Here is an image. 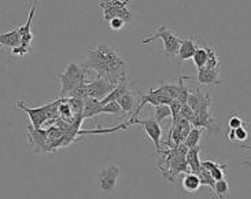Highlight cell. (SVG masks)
Wrapping results in <instances>:
<instances>
[{
  "mask_svg": "<svg viewBox=\"0 0 251 199\" xmlns=\"http://www.w3.org/2000/svg\"><path fill=\"white\" fill-rule=\"evenodd\" d=\"M84 68L95 72L98 77H102L114 85L126 80V61L118 54L117 48L109 44L89 48Z\"/></svg>",
  "mask_w": 251,
  "mask_h": 199,
  "instance_id": "obj_1",
  "label": "cell"
},
{
  "mask_svg": "<svg viewBox=\"0 0 251 199\" xmlns=\"http://www.w3.org/2000/svg\"><path fill=\"white\" fill-rule=\"evenodd\" d=\"M59 103H61V100L58 98L54 102H50L47 104H43L40 107H33V109L25 106L22 102H17L15 106L24 110L25 113H27V116L30 118V124H32L33 128L41 129L43 124L46 123V121L54 123V121L58 120V117L61 116L59 114Z\"/></svg>",
  "mask_w": 251,
  "mask_h": 199,
  "instance_id": "obj_2",
  "label": "cell"
},
{
  "mask_svg": "<svg viewBox=\"0 0 251 199\" xmlns=\"http://www.w3.org/2000/svg\"><path fill=\"white\" fill-rule=\"evenodd\" d=\"M58 80L61 82V92L59 98L65 99L68 98L75 89H77L85 80V75L75 62H70L68 68L65 69V72L58 75Z\"/></svg>",
  "mask_w": 251,
  "mask_h": 199,
  "instance_id": "obj_3",
  "label": "cell"
},
{
  "mask_svg": "<svg viewBox=\"0 0 251 199\" xmlns=\"http://www.w3.org/2000/svg\"><path fill=\"white\" fill-rule=\"evenodd\" d=\"M158 39H161L163 43V52L168 58H172V56H177V52L180 50V46H181V37L177 36L173 32H170L168 27L165 25H159V27L156 29L155 32L152 34H150L149 37H144L142 40L143 44H147V43H151V41H155Z\"/></svg>",
  "mask_w": 251,
  "mask_h": 199,
  "instance_id": "obj_4",
  "label": "cell"
},
{
  "mask_svg": "<svg viewBox=\"0 0 251 199\" xmlns=\"http://www.w3.org/2000/svg\"><path fill=\"white\" fill-rule=\"evenodd\" d=\"M128 0H103L99 1V7L103 8V20L110 22L114 18H121L126 22V25L132 21V13L129 11Z\"/></svg>",
  "mask_w": 251,
  "mask_h": 199,
  "instance_id": "obj_5",
  "label": "cell"
},
{
  "mask_svg": "<svg viewBox=\"0 0 251 199\" xmlns=\"http://www.w3.org/2000/svg\"><path fill=\"white\" fill-rule=\"evenodd\" d=\"M121 174V169L117 165H106L98 173L96 177V183L98 187L102 192H111L116 190L117 183H118V177Z\"/></svg>",
  "mask_w": 251,
  "mask_h": 199,
  "instance_id": "obj_6",
  "label": "cell"
},
{
  "mask_svg": "<svg viewBox=\"0 0 251 199\" xmlns=\"http://www.w3.org/2000/svg\"><path fill=\"white\" fill-rule=\"evenodd\" d=\"M117 85L111 84L102 77H96L94 80H87V89H88V96L94 98L98 100H103L116 89Z\"/></svg>",
  "mask_w": 251,
  "mask_h": 199,
  "instance_id": "obj_7",
  "label": "cell"
},
{
  "mask_svg": "<svg viewBox=\"0 0 251 199\" xmlns=\"http://www.w3.org/2000/svg\"><path fill=\"white\" fill-rule=\"evenodd\" d=\"M136 125L143 126V129L146 130L147 136L152 140V143L155 146L156 154H162L161 151V139H162V128L161 124H158L155 121V118H146V120H135Z\"/></svg>",
  "mask_w": 251,
  "mask_h": 199,
  "instance_id": "obj_8",
  "label": "cell"
},
{
  "mask_svg": "<svg viewBox=\"0 0 251 199\" xmlns=\"http://www.w3.org/2000/svg\"><path fill=\"white\" fill-rule=\"evenodd\" d=\"M181 46L177 52V61L178 63H183L185 61H190L194 58V55L199 48L198 44L197 36H187V34H181Z\"/></svg>",
  "mask_w": 251,
  "mask_h": 199,
  "instance_id": "obj_9",
  "label": "cell"
},
{
  "mask_svg": "<svg viewBox=\"0 0 251 199\" xmlns=\"http://www.w3.org/2000/svg\"><path fill=\"white\" fill-rule=\"evenodd\" d=\"M27 129V142L30 146H33L34 151L40 152V151H47L48 143V130L36 129L32 126V124H29L26 126Z\"/></svg>",
  "mask_w": 251,
  "mask_h": 199,
  "instance_id": "obj_10",
  "label": "cell"
},
{
  "mask_svg": "<svg viewBox=\"0 0 251 199\" xmlns=\"http://www.w3.org/2000/svg\"><path fill=\"white\" fill-rule=\"evenodd\" d=\"M188 106L195 113L201 111V110H210L211 96L201 89H191L190 96H188Z\"/></svg>",
  "mask_w": 251,
  "mask_h": 199,
  "instance_id": "obj_11",
  "label": "cell"
},
{
  "mask_svg": "<svg viewBox=\"0 0 251 199\" xmlns=\"http://www.w3.org/2000/svg\"><path fill=\"white\" fill-rule=\"evenodd\" d=\"M198 82L202 85H221V80H220V72L218 69L213 68H204L198 70Z\"/></svg>",
  "mask_w": 251,
  "mask_h": 199,
  "instance_id": "obj_12",
  "label": "cell"
},
{
  "mask_svg": "<svg viewBox=\"0 0 251 199\" xmlns=\"http://www.w3.org/2000/svg\"><path fill=\"white\" fill-rule=\"evenodd\" d=\"M217 123V120L211 116L210 110H201L197 111L194 118L191 120V124L194 128H206V129H211L213 125Z\"/></svg>",
  "mask_w": 251,
  "mask_h": 199,
  "instance_id": "obj_13",
  "label": "cell"
},
{
  "mask_svg": "<svg viewBox=\"0 0 251 199\" xmlns=\"http://www.w3.org/2000/svg\"><path fill=\"white\" fill-rule=\"evenodd\" d=\"M37 3L39 1H33V4L30 7V11H29V15H27L26 24H24V25L20 26L21 36H22V46L24 47H30V43L33 40V34L30 32V26H32L33 15L36 13V8H37Z\"/></svg>",
  "mask_w": 251,
  "mask_h": 199,
  "instance_id": "obj_14",
  "label": "cell"
},
{
  "mask_svg": "<svg viewBox=\"0 0 251 199\" xmlns=\"http://www.w3.org/2000/svg\"><path fill=\"white\" fill-rule=\"evenodd\" d=\"M0 44L4 46V47L13 48V50L22 46V36H21L20 26H15L10 32L1 33V36H0Z\"/></svg>",
  "mask_w": 251,
  "mask_h": 199,
  "instance_id": "obj_15",
  "label": "cell"
},
{
  "mask_svg": "<svg viewBox=\"0 0 251 199\" xmlns=\"http://www.w3.org/2000/svg\"><path fill=\"white\" fill-rule=\"evenodd\" d=\"M201 150H202V147L198 146L195 149L188 150V154H187V164H188V168H190L191 173H195V174H199L201 171L203 169V168H202V162H201V159H199Z\"/></svg>",
  "mask_w": 251,
  "mask_h": 199,
  "instance_id": "obj_16",
  "label": "cell"
},
{
  "mask_svg": "<svg viewBox=\"0 0 251 199\" xmlns=\"http://www.w3.org/2000/svg\"><path fill=\"white\" fill-rule=\"evenodd\" d=\"M102 109L103 104L100 100L94 99V98H87L84 100V114H82V117H84V120L92 118L96 114H102Z\"/></svg>",
  "mask_w": 251,
  "mask_h": 199,
  "instance_id": "obj_17",
  "label": "cell"
},
{
  "mask_svg": "<svg viewBox=\"0 0 251 199\" xmlns=\"http://www.w3.org/2000/svg\"><path fill=\"white\" fill-rule=\"evenodd\" d=\"M118 103H120V106H121V109H123L124 113H128L130 117H132V114H133L136 110H137V107H139L137 100H136L135 95L132 94V91L126 92V94L118 100Z\"/></svg>",
  "mask_w": 251,
  "mask_h": 199,
  "instance_id": "obj_18",
  "label": "cell"
},
{
  "mask_svg": "<svg viewBox=\"0 0 251 199\" xmlns=\"http://www.w3.org/2000/svg\"><path fill=\"white\" fill-rule=\"evenodd\" d=\"M181 184H183V188L187 192H197L202 187L201 177L195 173H185Z\"/></svg>",
  "mask_w": 251,
  "mask_h": 199,
  "instance_id": "obj_19",
  "label": "cell"
},
{
  "mask_svg": "<svg viewBox=\"0 0 251 199\" xmlns=\"http://www.w3.org/2000/svg\"><path fill=\"white\" fill-rule=\"evenodd\" d=\"M198 44H199V43H198ZM207 61H209V54H207V50L204 47L203 43V46H199V48L197 50V52H195L194 58H192V62H194L195 68L199 70V69L204 68V66L207 65Z\"/></svg>",
  "mask_w": 251,
  "mask_h": 199,
  "instance_id": "obj_20",
  "label": "cell"
},
{
  "mask_svg": "<svg viewBox=\"0 0 251 199\" xmlns=\"http://www.w3.org/2000/svg\"><path fill=\"white\" fill-rule=\"evenodd\" d=\"M190 77L187 75H180L178 77V91H177V100L181 104H187L188 103V96H190V88L185 87L184 80H188Z\"/></svg>",
  "mask_w": 251,
  "mask_h": 199,
  "instance_id": "obj_21",
  "label": "cell"
},
{
  "mask_svg": "<svg viewBox=\"0 0 251 199\" xmlns=\"http://www.w3.org/2000/svg\"><path fill=\"white\" fill-rule=\"evenodd\" d=\"M201 139H202V129L201 128H194L190 132V135L187 137V140L184 142V144H185V147L188 150H191V149H195V147L199 146Z\"/></svg>",
  "mask_w": 251,
  "mask_h": 199,
  "instance_id": "obj_22",
  "label": "cell"
},
{
  "mask_svg": "<svg viewBox=\"0 0 251 199\" xmlns=\"http://www.w3.org/2000/svg\"><path fill=\"white\" fill-rule=\"evenodd\" d=\"M69 103L70 109L75 116H82L84 114V100L82 99H75V98H65Z\"/></svg>",
  "mask_w": 251,
  "mask_h": 199,
  "instance_id": "obj_23",
  "label": "cell"
},
{
  "mask_svg": "<svg viewBox=\"0 0 251 199\" xmlns=\"http://www.w3.org/2000/svg\"><path fill=\"white\" fill-rule=\"evenodd\" d=\"M154 116H155V121L158 124H161L165 120V118H168V117H172V110L168 104H162V106H156L155 107V113H154Z\"/></svg>",
  "mask_w": 251,
  "mask_h": 199,
  "instance_id": "obj_24",
  "label": "cell"
},
{
  "mask_svg": "<svg viewBox=\"0 0 251 199\" xmlns=\"http://www.w3.org/2000/svg\"><path fill=\"white\" fill-rule=\"evenodd\" d=\"M118 113H124L118 102H110L103 106L102 114H118Z\"/></svg>",
  "mask_w": 251,
  "mask_h": 199,
  "instance_id": "obj_25",
  "label": "cell"
},
{
  "mask_svg": "<svg viewBox=\"0 0 251 199\" xmlns=\"http://www.w3.org/2000/svg\"><path fill=\"white\" fill-rule=\"evenodd\" d=\"M181 103L178 102V100H173V102L170 103L169 107L172 110V123H176L177 120L180 118V111H181Z\"/></svg>",
  "mask_w": 251,
  "mask_h": 199,
  "instance_id": "obj_26",
  "label": "cell"
},
{
  "mask_svg": "<svg viewBox=\"0 0 251 199\" xmlns=\"http://www.w3.org/2000/svg\"><path fill=\"white\" fill-rule=\"evenodd\" d=\"M194 116H195V111L188 106V103L181 106V111H180V117H181V118H184V120H188V121L191 123V120L194 118Z\"/></svg>",
  "mask_w": 251,
  "mask_h": 199,
  "instance_id": "obj_27",
  "label": "cell"
},
{
  "mask_svg": "<svg viewBox=\"0 0 251 199\" xmlns=\"http://www.w3.org/2000/svg\"><path fill=\"white\" fill-rule=\"evenodd\" d=\"M228 126H229V129H239L240 126H243V121H242V118L238 116H233L229 118V121H228Z\"/></svg>",
  "mask_w": 251,
  "mask_h": 199,
  "instance_id": "obj_28",
  "label": "cell"
},
{
  "mask_svg": "<svg viewBox=\"0 0 251 199\" xmlns=\"http://www.w3.org/2000/svg\"><path fill=\"white\" fill-rule=\"evenodd\" d=\"M110 27L113 29V30H120V29H123L125 25H126V22L121 18H114V20H111L109 22Z\"/></svg>",
  "mask_w": 251,
  "mask_h": 199,
  "instance_id": "obj_29",
  "label": "cell"
},
{
  "mask_svg": "<svg viewBox=\"0 0 251 199\" xmlns=\"http://www.w3.org/2000/svg\"><path fill=\"white\" fill-rule=\"evenodd\" d=\"M247 137H249V130L246 129L245 126H240L239 129H236V140L245 142L247 140Z\"/></svg>",
  "mask_w": 251,
  "mask_h": 199,
  "instance_id": "obj_30",
  "label": "cell"
},
{
  "mask_svg": "<svg viewBox=\"0 0 251 199\" xmlns=\"http://www.w3.org/2000/svg\"><path fill=\"white\" fill-rule=\"evenodd\" d=\"M228 140H229V142H232V143H233V142H235V140H236V130L235 129H229L228 130Z\"/></svg>",
  "mask_w": 251,
  "mask_h": 199,
  "instance_id": "obj_31",
  "label": "cell"
}]
</instances>
